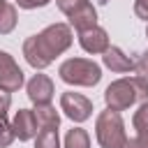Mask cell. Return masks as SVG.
Masks as SVG:
<instances>
[{
  "label": "cell",
  "mask_w": 148,
  "mask_h": 148,
  "mask_svg": "<svg viewBox=\"0 0 148 148\" xmlns=\"http://www.w3.org/2000/svg\"><path fill=\"white\" fill-rule=\"evenodd\" d=\"M25 92H28V99L35 106H39V104H51L56 90H53V81L46 74H35L25 83Z\"/></svg>",
  "instance_id": "obj_7"
},
{
  "label": "cell",
  "mask_w": 148,
  "mask_h": 148,
  "mask_svg": "<svg viewBox=\"0 0 148 148\" xmlns=\"http://www.w3.org/2000/svg\"><path fill=\"white\" fill-rule=\"evenodd\" d=\"M102 62H104L106 69H111L116 74H125V72H132L134 69V60L130 56H125L123 49H118V46H109L102 53Z\"/></svg>",
  "instance_id": "obj_10"
},
{
  "label": "cell",
  "mask_w": 148,
  "mask_h": 148,
  "mask_svg": "<svg viewBox=\"0 0 148 148\" xmlns=\"http://www.w3.org/2000/svg\"><path fill=\"white\" fill-rule=\"evenodd\" d=\"M74 42L69 23H51L23 42V58L32 69H46Z\"/></svg>",
  "instance_id": "obj_1"
},
{
  "label": "cell",
  "mask_w": 148,
  "mask_h": 148,
  "mask_svg": "<svg viewBox=\"0 0 148 148\" xmlns=\"http://www.w3.org/2000/svg\"><path fill=\"white\" fill-rule=\"evenodd\" d=\"M95 136L102 148H123L127 141L125 123L120 118V111L104 109L95 118Z\"/></svg>",
  "instance_id": "obj_4"
},
{
  "label": "cell",
  "mask_w": 148,
  "mask_h": 148,
  "mask_svg": "<svg viewBox=\"0 0 148 148\" xmlns=\"http://www.w3.org/2000/svg\"><path fill=\"white\" fill-rule=\"evenodd\" d=\"M123 148H148V134H136L134 139H127Z\"/></svg>",
  "instance_id": "obj_21"
},
{
  "label": "cell",
  "mask_w": 148,
  "mask_h": 148,
  "mask_svg": "<svg viewBox=\"0 0 148 148\" xmlns=\"http://www.w3.org/2000/svg\"><path fill=\"white\" fill-rule=\"evenodd\" d=\"M58 76L67 86L92 88L102 81V67L95 60H88V58H67V60L60 62Z\"/></svg>",
  "instance_id": "obj_3"
},
{
  "label": "cell",
  "mask_w": 148,
  "mask_h": 148,
  "mask_svg": "<svg viewBox=\"0 0 148 148\" xmlns=\"http://www.w3.org/2000/svg\"><path fill=\"white\" fill-rule=\"evenodd\" d=\"M132 125L136 130V134H148V99L139 104V109L132 116Z\"/></svg>",
  "instance_id": "obj_16"
},
{
  "label": "cell",
  "mask_w": 148,
  "mask_h": 148,
  "mask_svg": "<svg viewBox=\"0 0 148 148\" xmlns=\"http://www.w3.org/2000/svg\"><path fill=\"white\" fill-rule=\"evenodd\" d=\"M79 44H81V49L86 53H92V56L104 53L111 46L109 44V32L104 28H99V25H92L88 30H81L79 32Z\"/></svg>",
  "instance_id": "obj_8"
},
{
  "label": "cell",
  "mask_w": 148,
  "mask_h": 148,
  "mask_svg": "<svg viewBox=\"0 0 148 148\" xmlns=\"http://www.w3.org/2000/svg\"><path fill=\"white\" fill-rule=\"evenodd\" d=\"M134 14L143 21H148V0H134Z\"/></svg>",
  "instance_id": "obj_23"
},
{
  "label": "cell",
  "mask_w": 148,
  "mask_h": 148,
  "mask_svg": "<svg viewBox=\"0 0 148 148\" xmlns=\"http://www.w3.org/2000/svg\"><path fill=\"white\" fill-rule=\"evenodd\" d=\"M67 18H69V28H74L76 32H81V30H88V28L97 25V9L90 2H86L83 7L74 9Z\"/></svg>",
  "instance_id": "obj_11"
},
{
  "label": "cell",
  "mask_w": 148,
  "mask_h": 148,
  "mask_svg": "<svg viewBox=\"0 0 148 148\" xmlns=\"http://www.w3.org/2000/svg\"><path fill=\"white\" fill-rule=\"evenodd\" d=\"M65 148H90V136L83 127H72L65 134Z\"/></svg>",
  "instance_id": "obj_14"
},
{
  "label": "cell",
  "mask_w": 148,
  "mask_h": 148,
  "mask_svg": "<svg viewBox=\"0 0 148 148\" xmlns=\"http://www.w3.org/2000/svg\"><path fill=\"white\" fill-rule=\"evenodd\" d=\"M35 118H37V127L39 130H58L60 127V113L56 111V106L51 104H39L32 109Z\"/></svg>",
  "instance_id": "obj_12"
},
{
  "label": "cell",
  "mask_w": 148,
  "mask_h": 148,
  "mask_svg": "<svg viewBox=\"0 0 148 148\" xmlns=\"http://www.w3.org/2000/svg\"><path fill=\"white\" fill-rule=\"evenodd\" d=\"M18 23V14H16V5L5 2V7L0 9V35H9Z\"/></svg>",
  "instance_id": "obj_13"
},
{
  "label": "cell",
  "mask_w": 148,
  "mask_h": 148,
  "mask_svg": "<svg viewBox=\"0 0 148 148\" xmlns=\"http://www.w3.org/2000/svg\"><path fill=\"white\" fill-rule=\"evenodd\" d=\"M134 72H136V76H141V79L148 81V51H143L139 56V60L134 62Z\"/></svg>",
  "instance_id": "obj_19"
},
{
  "label": "cell",
  "mask_w": 148,
  "mask_h": 148,
  "mask_svg": "<svg viewBox=\"0 0 148 148\" xmlns=\"http://www.w3.org/2000/svg\"><path fill=\"white\" fill-rule=\"evenodd\" d=\"M14 139H16V136H14L12 123H9L7 118H0V148L12 146V141H14Z\"/></svg>",
  "instance_id": "obj_17"
},
{
  "label": "cell",
  "mask_w": 148,
  "mask_h": 148,
  "mask_svg": "<svg viewBox=\"0 0 148 148\" xmlns=\"http://www.w3.org/2000/svg\"><path fill=\"white\" fill-rule=\"evenodd\" d=\"M146 99H148V81L141 76L116 79L104 90V104L106 109H113V111H127L132 104L146 102Z\"/></svg>",
  "instance_id": "obj_2"
},
{
  "label": "cell",
  "mask_w": 148,
  "mask_h": 148,
  "mask_svg": "<svg viewBox=\"0 0 148 148\" xmlns=\"http://www.w3.org/2000/svg\"><path fill=\"white\" fill-rule=\"evenodd\" d=\"M21 86H23V69L7 51H0V88L16 92Z\"/></svg>",
  "instance_id": "obj_6"
},
{
  "label": "cell",
  "mask_w": 148,
  "mask_h": 148,
  "mask_svg": "<svg viewBox=\"0 0 148 148\" xmlns=\"http://www.w3.org/2000/svg\"><path fill=\"white\" fill-rule=\"evenodd\" d=\"M12 130H14V136L18 141H30L37 136V118H35V111L32 109H18L14 113V120H12Z\"/></svg>",
  "instance_id": "obj_9"
},
{
  "label": "cell",
  "mask_w": 148,
  "mask_h": 148,
  "mask_svg": "<svg viewBox=\"0 0 148 148\" xmlns=\"http://www.w3.org/2000/svg\"><path fill=\"white\" fill-rule=\"evenodd\" d=\"M12 106V92L0 88V118H7V111Z\"/></svg>",
  "instance_id": "obj_20"
},
{
  "label": "cell",
  "mask_w": 148,
  "mask_h": 148,
  "mask_svg": "<svg viewBox=\"0 0 148 148\" xmlns=\"http://www.w3.org/2000/svg\"><path fill=\"white\" fill-rule=\"evenodd\" d=\"M35 148H60L58 130H39L35 136Z\"/></svg>",
  "instance_id": "obj_15"
},
{
  "label": "cell",
  "mask_w": 148,
  "mask_h": 148,
  "mask_svg": "<svg viewBox=\"0 0 148 148\" xmlns=\"http://www.w3.org/2000/svg\"><path fill=\"white\" fill-rule=\"evenodd\" d=\"M51 0H14L16 7L21 9H37V7H46Z\"/></svg>",
  "instance_id": "obj_22"
},
{
  "label": "cell",
  "mask_w": 148,
  "mask_h": 148,
  "mask_svg": "<svg viewBox=\"0 0 148 148\" xmlns=\"http://www.w3.org/2000/svg\"><path fill=\"white\" fill-rule=\"evenodd\" d=\"M60 111L74 123H86L92 116V102L81 92L67 90L60 95Z\"/></svg>",
  "instance_id": "obj_5"
},
{
  "label": "cell",
  "mask_w": 148,
  "mask_h": 148,
  "mask_svg": "<svg viewBox=\"0 0 148 148\" xmlns=\"http://www.w3.org/2000/svg\"><path fill=\"white\" fill-rule=\"evenodd\" d=\"M5 2H7V0H0V9H2V7H5Z\"/></svg>",
  "instance_id": "obj_24"
},
{
  "label": "cell",
  "mask_w": 148,
  "mask_h": 148,
  "mask_svg": "<svg viewBox=\"0 0 148 148\" xmlns=\"http://www.w3.org/2000/svg\"><path fill=\"white\" fill-rule=\"evenodd\" d=\"M146 39H148V25H146Z\"/></svg>",
  "instance_id": "obj_25"
},
{
  "label": "cell",
  "mask_w": 148,
  "mask_h": 148,
  "mask_svg": "<svg viewBox=\"0 0 148 148\" xmlns=\"http://www.w3.org/2000/svg\"><path fill=\"white\" fill-rule=\"evenodd\" d=\"M86 2H90V0H56V5H58V9L65 14V16H69L74 9H79V7H83Z\"/></svg>",
  "instance_id": "obj_18"
}]
</instances>
